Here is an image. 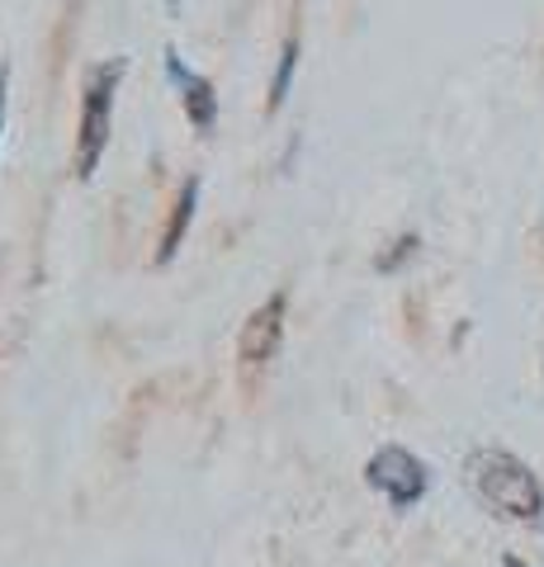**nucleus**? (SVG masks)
Wrapping results in <instances>:
<instances>
[{"label": "nucleus", "mask_w": 544, "mask_h": 567, "mask_svg": "<svg viewBox=\"0 0 544 567\" xmlns=\"http://www.w3.org/2000/svg\"><path fill=\"white\" fill-rule=\"evenodd\" d=\"M6 110H10V66H0V137H6Z\"/></svg>", "instance_id": "obj_9"}, {"label": "nucleus", "mask_w": 544, "mask_h": 567, "mask_svg": "<svg viewBox=\"0 0 544 567\" xmlns=\"http://www.w3.org/2000/svg\"><path fill=\"white\" fill-rule=\"evenodd\" d=\"M298 71V39L285 43V52H279V66H275V81H270V110H279V104L289 100V81Z\"/></svg>", "instance_id": "obj_7"}, {"label": "nucleus", "mask_w": 544, "mask_h": 567, "mask_svg": "<svg viewBox=\"0 0 544 567\" xmlns=\"http://www.w3.org/2000/svg\"><path fill=\"white\" fill-rule=\"evenodd\" d=\"M285 312H289V298L275 293L270 303H260L247 317V327H242V346H237L242 369H266L279 354V341H285Z\"/></svg>", "instance_id": "obj_4"}, {"label": "nucleus", "mask_w": 544, "mask_h": 567, "mask_svg": "<svg viewBox=\"0 0 544 567\" xmlns=\"http://www.w3.org/2000/svg\"><path fill=\"white\" fill-rule=\"evenodd\" d=\"M464 473H469V487L479 492V502L493 506L502 520H521V525H540L544 520V487L516 454L473 450Z\"/></svg>", "instance_id": "obj_1"}, {"label": "nucleus", "mask_w": 544, "mask_h": 567, "mask_svg": "<svg viewBox=\"0 0 544 567\" xmlns=\"http://www.w3.org/2000/svg\"><path fill=\"white\" fill-rule=\"evenodd\" d=\"M119 81H124V62L95 66L91 81H85V95H81V133H76V175H81V181H91L95 166L104 162V147H110Z\"/></svg>", "instance_id": "obj_2"}, {"label": "nucleus", "mask_w": 544, "mask_h": 567, "mask_svg": "<svg viewBox=\"0 0 544 567\" xmlns=\"http://www.w3.org/2000/svg\"><path fill=\"white\" fill-rule=\"evenodd\" d=\"M365 483H370L374 492L389 496V506H393V511H412L421 496H427L431 477H427V464H421L412 450L383 445V450L370 458V464H365Z\"/></svg>", "instance_id": "obj_3"}, {"label": "nucleus", "mask_w": 544, "mask_h": 567, "mask_svg": "<svg viewBox=\"0 0 544 567\" xmlns=\"http://www.w3.org/2000/svg\"><path fill=\"white\" fill-rule=\"evenodd\" d=\"M393 246H398V251H393V256H383V260H379V270H393L402 256H412V251H417V237H402V241H393Z\"/></svg>", "instance_id": "obj_8"}, {"label": "nucleus", "mask_w": 544, "mask_h": 567, "mask_svg": "<svg viewBox=\"0 0 544 567\" xmlns=\"http://www.w3.org/2000/svg\"><path fill=\"white\" fill-rule=\"evenodd\" d=\"M195 208H199V181H185L181 199H175L171 223H166V233H162V251H156V265H171L175 260V251H181V241L189 233V223H195Z\"/></svg>", "instance_id": "obj_6"}, {"label": "nucleus", "mask_w": 544, "mask_h": 567, "mask_svg": "<svg viewBox=\"0 0 544 567\" xmlns=\"http://www.w3.org/2000/svg\"><path fill=\"white\" fill-rule=\"evenodd\" d=\"M502 567H525V563L521 558H502Z\"/></svg>", "instance_id": "obj_10"}, {"label": "nucleus", "mask_w": 544, "mask_h": 567, "mask_svg": "<svg viewBox=\"0 0 544 567\" xmlns=\"http://www.w3.org/2000/svg\"><path fill=\"white\" fill-rule=\"evenodd\" d=\"M166 76L175 81V91H181V104H185L189 123H195V133L208 137V133H214V123H218V91H214V81L199 76V71H189L181 58H175V48H166Z\"/></svg>", "instance_id": "obj_5"}]
</instances>
